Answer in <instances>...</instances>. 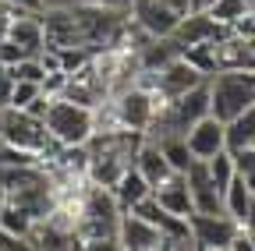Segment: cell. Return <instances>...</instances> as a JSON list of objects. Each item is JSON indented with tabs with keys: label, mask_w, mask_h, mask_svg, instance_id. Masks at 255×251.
<instances>
[{
	"label": "cell",
	"mask_w": 255,
	"mask_h": 251,
	"mask_svg": "<svg viewBox=\"0 0 255 251\" xmlns=\"http://www.w3.org/2000/svg\"><path fill=\"white\" fill-rule=\"evenodd\" d=\"M255 103V71H216L209 75V113L227 124Z\"/></svg>",
	"instance_id": "obj_1"
},
{
	"label": "cell",
	"mask_w": 255,
	"mask_h": 251,
	"mask_svg": "<svg viewBox=\"0 0 255 251\" xmlns=\"http://www.w3.org/2000/svg\"><path fill=\"white\" fill-rule=\"evenodd\" d=\"M43 124H46L50 138L60 142V145H85L89 135L96 131L92 110L82 106V103H75V99H68V96H53L50 99Z\"/></svg>",
	"instance_id": "obj_2"
},
{
	"label": "cell",
	"mask_w": 255,
	"mask_h": 251,
	"mask_svg": "<svg viewBox=\"0 0 255 251\" xmlns=\"http://www.w3.org/2000/svg\"><path fill=\"white\" fill-rule=\"evenodd\" d=\"M0 142L11 145V149H25V152H36L39 163L50 160V156L57 152L60 142L50 138L46 124L39 117H32L25 110H14V106H4V135H0Z\"/></svg>",
	"instance_id": "obj_3"
},
{
	"label": "cell",
	"mask_w": 255,
	"mask_h": 251,
	"mask_svg": "<svg viewBox=\"0 0 255 251\" xmlns=\"http://www.w3.org/2000/svg\"><path fill=\"white\" fill-rule=\"evenodd\" d=\"M110 110H114V120H117V128H131V131H145L156 110H159V99L152 96L149 88L142 85H124L117 88L114 96H110Z\"/></svg>",
	"instance_id": "obj_4"
},
{
	"label": "cell",
	"mask_w": 255,
	"mask_h": 251,
	"mask_svg": "<svg viewBox=\"0 0 255 251\" xmlns=\"http://www.w3.org/2000/svg\"><path fill=\"white\" fill-rule=\"evenodd\" d=\"M188 230L199 251H231L234 237L241 234V223L227 212H191Z\"/></svg>",
	"instance_id": "obj_5"
},
{
	"label": "cell",
	"mask_w": 255,
	"mask_h": 251,
	"mask_svg": "<svg viewBox=\"0 0 255 251\" xmlns=\"http://www.w3.org/2000/svg\"><path fill=\"white\" fill-rule=\"evenodd\" d=\"M117 248H124V251H159L163 248V237H159V230L149 223V219H142L138 212H121V219H117Z\"/></svg>",
	"instance_id": "obj_6"
},
{
	"label": "cell",
	"mask_w": 255,
	"mask_h": 251,
	"mask_svg": "<svg viewBox=\"0 0 255 251\" xmlns=\"http://www.w3.org/2000/svg\"><path fill=\"white\" fill-rule=\"evenodd\" d=\"M231 28L227 25H220L216 18H209L206 11H188L177 25H174V39H177V46H195V43H216V39H223Z\"/></svg>",
	"instance_id": "obj_7"
},
{
	"label": "cell",
	"mask_w": 255,
	"mask_h": 251,
	"mask_svg": "<svg viewBox=\"0 0 255 251\" xmlns=\"http://www.w3.org/2000/svg\"><path fill=\"white\" fill-rule=\"evenodd\" d=\"M43 14V11H39ZM36 11H11V21H7V36L25 57H39L43 53V18Z\"/></svg>",
	"instance_id": "obj_8"
},
{
	"label": "cell",
	"mask_w": 255,
	"mask_h": 251,
	"mask_svg": "<svg viewBox=\"0 0 255 251\" xmlns=\"http://www.w3.org/2000/svg\"><path fill=\"white\" fill-rule=\"evenodd\" d=\"M184 180H188V191H191V205H195V212H223V195H220V187L209 177L206 160H191V167L184 170Z\"/></svg>",
	"instance_id": "obj_9"
},
{
	"label": "cell",
	"mask_w": 255,
	"mask_h": 251,
	"mask_svg": "<svg viewBox=\"0 0 255 251\" xmlns=\"http://www.w3.org/2000/svg\"><path fill=\"white\" fill-rule=\"evenodd\" d=\"M128 14H131V21L138 28H145L149 36H170L174 25L181 21V14H174L163 0H131Z\"/></svg>",
	"instance_id": "obj_10"
},
{
	"label": "cell",
	"mask_w": 255,
	"mask_h": 251,
	"mask_svg": "<svg viewBox=\"0 0 255 251\" xmlns=\"http://www.w3.org/2000/svg\"><path fill=\"white\" fill-rule=\"evenodd\" d=\"M213 60H216V71H255L252 39H241V36L227 32L223 39L213 43Z\"/></svg>",
	"instance_id": "obj_11"
},
{
	"label": "cell",
	"mask_w": 255,
	"mask_h": 251,
	"mask_svg": "<svg viewBox=\"0 0 255 251\" xmlns=\"http://www.w3.org/2000/svg\"><path fill=\"white\" fill-rule=\"evenodd\" d=\"M184 142H188V152L195 160H209V156H216L223 149V124L213 113H206L184 131Z\"/></svg>",
	"instance_id": "obj_12"
},
{
	"label": "cell",
	"mask_w": 255,
	"mask_h": 251,
	"mask_svg": "<svg viewBox=\"0 0 255 251\" xmlns=\"http://www.w3.org/2000/svg\"><path fill=\"white\" fill-rule=\"evenodd\" d=\"M152 198L163 205L167 212H174V216H191V212H195L184 173H170V177H163V180L152 187Z\"/></svg>",
	"instance_id": "obj_13"
},
{
	"label": "cell",
	"mask_w": 255,
	"mask_h": 251,
	"mask_svg": "<svg viewBox=\"0 0 255 251\" xmlns=\"http://www.w3.org/2000/svg\"><path fill=\"white\" fill-rule=\"evenodd\" d=\"M142 177H145V184L149 187H156L163 177H170L174 170H170V163L163 160V152H159V145L152 142V138H142V145H138V152H135V163H131Z\"/></svg>",
	"instance_id": "obj_14"
},
{
	"label": "cell",
	"mask_w": 255,
	"mask_h": 251,
	"mask_svg": "<svg viewBox=\"0 0 255 251\" xmlns=\"http://www.w3.org/2000/svg\"><path fill=\"white\" fill-rule=\"evenodd\" d=\"M245 145H255V103L223 124V149L238 152Z\"/></svg>",
	"instance_id": "obj_15"
},
{
	"label": "cell",
	"mask_w": 255,
	"mask_h": 251,
	"mask_svg": "<svg viewBox=\"0 0 255 251\" xmlns=\"http://www.w3.org/2000/svg\"><path fill=\"white\" fill-rule=\"evenodd\" d=\"M110 191H114V198H117V205H121V212H124V209H131L135 202H142L152 187L145 184V177H142L135 167H128V170L117 177V184L110 187Z\"/></svg>",
	"instance_id": "obj_16"
},
{
	"label": "cell",
	"mask_w": 255,
	"mask_h": 251,
	"mask_svg": "<svg viewBox=\"0 0 255 251\" xmlns=\"http://www.w3.org/2000/svg\"><path fill=\"white\" fill-rule=\"evenodd\" d=\"M152 142L159 145V152H163V160L170 163L174 173H184V170L191 167V160H195V156L188 152L184 135H152Z\"/></svg>",
	"instance_id": "obj_17"
},
{
	"label": "cell",
	"mask_w": 255,
	"mask_h": 251,
	"mask_svg": "<svg viewBox=\"0 0 255 251\" xmlns=\"http://www.w3.org/2000/svg\"><path fill=\"white\" fill-rule=\"evenodd\" d=\"M248 205H252V191H248V184L241 180V173H234V180L227 184V191H223V212L234 216L238 223H241L245 212H248Z\"/></svg>",
	"instance_id": "obj_18"
},
{
	"label": "cell",
	"mask_w": 255,
	"mask_h": 251,
	"mask_svg": "<svg viewBox=\"0 0 255 251\" xmlns=\"http://www.w3.org/2000/svg\"><path fill=\"white\" fill-rule=\"evenodd\" d=\"M32 223H36V219H32L25 209H18L14 202H7V198H4V205H0V227H4L7 234H14V237H21V241H25V237H28V230H32ZM25 248H28V244H25Z\"/></svg>",
	"instance_id": "obj_19"
},
{
	"label": "cell",
	"mask_w": 255,
	"mask_h": 251,
	"mask_svg": "<svg viewBox=\"0 0 255 251\" xmlns=\"http://www.w3.org/2000/svg\"><path fill=\"white\" fill-rule=\"evenodd\" d=\"M252 4H255V0H206V7H202V11H206L209 18H216L220 25H227V28H231V25H234Z\"/></svg>",
	"instance_id": "obj_20"
},
{
	"label": "cell",
	"mask_w": 255,
	"mask_h": 251,
	"mask_svg": "<svg viewBox=\"0 0 255 251\" xmlns=\"http://www.w3.org/2000/svg\"><path fill=\"white\" fill-rule=\"evenodd\" d=\"M206 167H209V177H213V184L220 187V195L227 191V184L234 180V156H231V149H220L216 156H209L206 160Z\"/></svg>",
	"instance_id": "obj_21"
},
{
	"label": "cell",
	"mask_w": 255,
	"mask_h": 251,
	"mask_svg": "<svg viewBox=\"0 0 255 251\" xmlns=\"http://www.w3.org/2000/svg\"><path fill=\"white\" fill-rule=\"evenodd\" d=\"M181 57L191 68H199L206 78L216 75V60H213V43H195V46H181Z\"/></svg>",
	"instance_id": "obj_22"
},
{
	"label": "cell",
	"mask_w": 255,
	"mask_h": 251,
	"mask_svg": "<svg viewBox=\"0 0 255 251\" xmlns=\"http://www.w3.org/2000/svg\"><path fill=\"white\" fill-rule=\"evenodd\" d=\"M36 96H39V82H25V78H14V88H11V99H7V106L21 110L25 103H32Z\"/></svg>",
	"instance_id": "obj_23"
},
{
	"label": "cell",
	"mask_w": 255,
	"mask_h": 251,
	"mask_svg": "<svg viewBox=\"0 0 255 251\" xmlns=\"http://www.w3.org/2000/svg\"><path fill=\"white\" fill-rule=\"evenodd\" d=\"M11 88H14V78H11V68L0 60V106H7L11 99Z\"/></svg>",
	"instance_id": "obj_24"
},
{
	"label": "cell",
	"mask_w": 255,
	"mask_h": 251,
	"mask_svg": "<svg viewBox=\"0 0 255 251\" xmlns=\"http://www.w3.org/2000/svg\"><path fill=\"white\" fill-rule=\"evenodd\" d=\"M46 106H50V99H46V96H43V92H39V96H36V99H32V103H25L21 110H25V113H32V117H39V120H43V117H46Z\"/></svg>",
	"instance_id": "obj_25"
},
{
	"label": "cell",
	"mask_w": 255,
	"mask_h": 251,
	"mask_svg": "<svg viewBox=\"0 0 255 251\" xmlns=\"http://www.w3.org/2000/svg\"><path fill=\"white\" fill-rule=\"evenodd\" d=\"M18 248H25V241L14 237V234H7L4 227H0V251H18Z\"/></svg>",
	"instance_id": "obj_26"
},
{
	"label": "cell",
	"mask_w": 255,
	"mask_h": 251,
	"mask_svg": "<svg viewBox=\"0 0 255 251\" xmlns=\"http://www.w3.org/2000/svg\"><path fill=\"white\" fill-rule=\"evenodd\" d=\"M82 4H96V7H110V11H128L131 0H82Z\"/></svg>",
	"instance_id": "obj_27"
},
{
	"label": "cell",
	"mask_w": 255,
	"mask_h": 251,
	"mask_svg": "<svg viewBox=\"0 0 255 251\" xmlns=\"http://www.w3.org/2000/svg\"><path fill=\"white\" fill-rule=\"evenodd\" d=\"M7 4H11L14 11H36V14L43 11V4H39V0H7Z\"/></svg>",
	"instance_id": "obj_28"
},
{
	"label": "cell",
	"mask_w": 255,
	"mask_h": 251,
	"mask_svg": "<svg viewBox=\"0 0 255 251\" xmlns=\"http://www.w3.org/2000/svg\"><path fill=\"white\" fill-rule=\"evenodd\" d=\"M163 4H167V7H170L174 14H181V18H184V14L191 11V0H163Z\"/></svg>",
	"instance_id": "obj_29"
},
{
	"label": "cell",
	"mask_w": 255,
	"mask_h": 251,
	"mask_svg": "<svg viewBox=\"0 0 255 251\" xmlns=\"http://www.w3.org/2000/svg\"><path fill=\"white\" fill-rule=\"evenodd\" d=\"M39 4H43V11H50V7H71L75 0H39Z\"/></svg>",
	"instance_id": "obj_30"
},
{
	"label": "cell",
	"mask_w": 255,
	"mask_h": 251,
	"mask_svg": "<svg viewBox=\"0 0 255 251\" xmlns=\"http://www.w3.org/2000/svg\"><path fill=\"white\" fill-rule=\"evenodd\" d=\"M241 180H245V184H248V191H252V195H255V173H245V177H241Z\"/></svg>",
	"instance_id": "obj_31"
},
{
	"label": "cell",
	"mask_w": 255,
	"mask_h": 251,
	"mask_svg": "<svg viewBox=\"0 0 255 251\" xmlns=\"http://www.w3.org/2000/svg\"><path fill=\"white\" fill-rule=\"evenodd\" d=\"M0 135H4V106H0Z\"/></svg>",
	"instance_id": "obj_32"
},
{
	"label": "cell",
	"mask_w": 255,
	"mask_h": 251,
	"mask_svg": "<svg viewBox=\"0 0 255 251\" xmlns=\"http://www.w3.org/2000/svg\"><path fill=\"white\" fill-rule=\"evenodd\" d=\"M4 156H7V149H4V142H0V163H4Z\"/></svg>",
	"instance_id": "obj_33"
},
{
	"label": "cell",
	"mask_w": 255,
	"mask_h": 251,
	"mask_svg": "<svg viewBox=\"0 0 255 251\" xmlns=\"http://www.w3.org/2000/svg\"><path fill=\"white\" fill-rule=\"evenodd\" d=\"M252 50H255V39H252Z\"/></svg>",
	"instance_id": "obj_34"
},
{
	"label": "cell",
	"mask_w": 255,
	"mask_h": 251,
	"mask_svg": "<svg viewBox=\"0 0 255 251\" xmlns=\"http://www.w3.org/2000/svg\"><path fill=\"white\" fill-rule=\"evenodd\" d=\"M252 198H255V195H252Z\"/></svg>",
	"instance_id": "obj_35"
}]
</instances>
